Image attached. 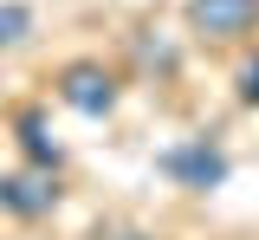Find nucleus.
<instances>
[{
  "label": "nucleus",
  "instance_id": "1",
  "mask_svg": "<svg viewBox=\"0 0 259 240\" xmlns=\"http://www.w3.org/2000/svg\"><path fill=\"white\" fill-rule=\"evenodd\" d=\"M162 175H175L188 188H221L227 182V156L201 137V143H182V149H162Z\"/></svg>",
  "mask_w": 259,
  "mask_h": 240
},
{
  "label": "nucleus",
  "instance_id": "2",
  "mask_svg": "<svg viewBox=\"0 0 259 240\" xmlns=\"http://www.w3.org/2000/svg\"><path fill=\"white\" fill-rule=\"evenodd\" d=\"M188 20L207 39H240L259 26V0H188Z\"/></svg>",
  "mask_w": 259,
  "mask_h": 240
},
{
  "label": "nucleus",
  "instance_id": "3",
  "mask_svg": "<svg viewBox=\"0 0 259 240\" xmlns=\"http://www.w3.org/2000/svg\"><path fill=\"white\" fill-rule=\"evenodd\" d=\"M59 98L71 104V110H84V117H104V110L117 104V85H110V71H97V65H71L65 85H59Z\"/></svg>",
  "mask_w": 259,
  "mask_h": 240
},
{
  "label": "nucleus",
  "instance_id": "4",
  "mask_svg": "<svg viewBox=\"0 0 259 240\" xmlns=\"http://www.w3.org/2000/svg\"><path fill=\"white\" fill-rule=\"evenodd\" d=\"M52 202H59V195H52L39 175H7V182H0V208H13V214H46Z\"/></svg>",
  "mask_w": 259,
  "mask_h": 240
},
{
  "label": "nucleus",
  "instance_id": "5",
  "mask_svg": "<svg viewBox=\"0 0 259 240\" xmlns=\"http://www.w3.org/2000/svg\"><path fill=\"white\" fill-rule=\"evenodd\" d=\"M32 33V13L26 7H0V46H13V39Z\"/></svg>",
  "mask_w": 259,
  "mask_h": 240
},
{
  "label": "nucleus",
  "instance_id": "6",
  "mask_svg": "<svg viewBox=\"0 0 259 240\" xmlns=\"http://www.w3.org/2000/svg\"><path fill=\"white\" fill-rule=\"evenodd\" d=\"M240 98L259 104V59H246V65H240Z\"/></svg>",
  "mask_w": 259,
  "mask_h": 240
}]
</instances>
